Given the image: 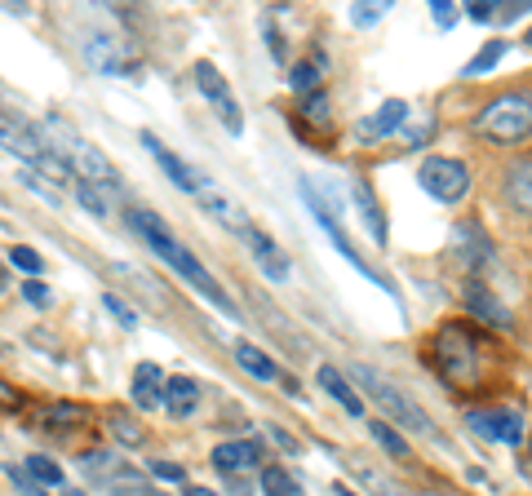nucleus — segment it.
Here are the masks:
<instances>
[{
  "label": "nucleus",
  "instance_id": "5",
  "mask_svg": "<svg viewBox=\"0 0 532 496\" xmlns=\"http://www.w3.org/2000/svg\"><path fill=\"white\" fill-rule=\"evenodd\" d=\"M475 133L493 142H524L532 133V98L528 93H501L475 116Z\"/></svg>",
  "mask_w": 532,
  "mask_h": 496
},
{
  "label": "nucleus",
  "instance_id": "12",
  "mask_svg": "<svg viewBox=\"0 0 532 496\" xmlns=\"http://www.w3.org/2000/svg\"><path fill=\"white\" fill-rule=\"evenodd\" d=\"M404 120H408V102L391 98V102H382V107H377L368 120L355 124V138H360V142H377V138H386V133H395Z\"/></svg>",
  "mask_w": 532,
  "mask_h": 496
},
{
  "label": "nucleus",
  "instance_id": "2",
  "mask_svg": "<svg viewBox=\"0 0 532 496\" xmlns=\"http://www.w3.org/2000/svg\"><path fill=\"white\" fill-rule=\"evenodd\" d=\"M129 226H133V231H138L151 248H156V253L165 257V262H169L182 279H187V284H196V293L204 297V302H209V306H218L222 315H231V319H235V306H231V297L222 293V284H218V279H213L209 271H204V266H200V257H191L187 248H182L178 240H173V231H169L165 222H160L156 213L133 209V213H129Z\"/></svg>",
  "mask_w": 532,
  "mask_h": 496
},
{
  "label": "nucleus",
  "instance_id": "34",
  "mask_svg": "<svg viewBox=\"0 0 532 496\" xmlns=\"http://www.w3.org/2000/svg\"><path fill=\"white\" fill-rule=\"evenodd\" d=\"M102 302H107V310H111V315H116L125 328H133V324H138V315H133V306H129V302H120L116 293H107V297H102Z\"/></svg>",
  "mask_w": 532,
  "mask_h": 496
},
{
  "label": "nucleus",
  "instance_id": "32",
  "mask_svg": "<svg viewBox=\"0 0 532 496\" xmlns=\"http://www.w3.org/2000/svg\"><path fill=\"white\" fill-rule=\"evenodd\" d=\"M306 120H315V124H329V98H324L320 89L306 98Z\"/></svg>",
  "mask_w": 532,
  "mask_h": 496
},
{
  "label": "nucleus",
  "instance_id": "6",
  "mask_svg": "<svg viewBox=\"0 0 532 496\" xmlns=\"http://www.w3.org/2000/svg\"><path fill=\"white\" fill-rule=\"evenodd\" d=\"M417 182H422V191L439 204H462L470 195V169L457 155H431V160H422Z\"/></svg>",
  "mask_w": 532,
  "mask_h": 496
},
{
  "label": "nucleus",
  "instance_id": "24",
  "mask_svg": "<svg viewBox=\"0 0 532 496\" xmlns=\"http://www.w3.org/2000/svg\"><path fill=\"white\" fill-rule=\"evenodd\" d=\"M27 479H36V483H45V488H63V465H58L54 457H27Z\"/></svg>",
  "mask_w": 532,
  "mask_h": 496
},
{
  "label": "nucleus",
  "instance_id": "18",
  "mask_svg": "<svg viewBox=\"0 0 532 496\" xmlns=\"http://www.w3.org/2000/svg\"><path fill=\"white\" fill-rule=\"evenodd\" d=\"M235 364L249 372V377H258V381H280V368H275V359L266 355L262 346H253V341H235Z\"/></svg>",
  "mask_w": 532,
  "mask_h": 496
},
{
  "label": "nucleus",
  "instance_id": "22",
  "mask_svg": "<svg viewBox=\"0 0 532 496\" xmlns=\"http://www.w3.org/2000/svg\"><path fill=\"white\" fill-rule=\"evenodd\" d=\"M262 492L266 496H302V483L293 479L284 465H266V470H262Z\"/></svg>",
  "mask_w": 532,
  "mask_h": 496
},
{
  "label": "nucleus",
  "instance_id": "35",
  "mask_svg": "<svg viewBox=\"0 0 532 496\" xmlns=\"http://www.w3.org/2000/svg\"><path fill=\"white\" fill-rule=\"evenodd\" d=\"M151 479L182 483V465H173V461H151Z\"/></svg>",
  "mask_w": 532,
  "mask_h": 496
},
{
  "label": "nucleus",
  "instance_id": "40",
  "mask_svg": "<svg viewBox=\"0 0 532 496\" xmlns=\"http://www.w3.org/2000/svg\"><path fill=\"white\" fill-rule=\"evenodd\" d=\"M271 434H275V443H280V448H289V452H293V448H298V443H293V439H289V434H284L280 426H271Z\"/></svg>",
  "mask_w": 532,
  "mask_h": 496
},
{
  "label": "nucleus",
  "instance_id": "36",
  "mask_svg": "<svg viewBox=\"0 0 532 496\" xmlns=\"http://www.w3.org/2000/svg\"><path fill=\"white\" fill-rule=\"evenodd\" d=\"M23 297H27L32 306H49V288L40 284V279H27V284H23Z\"/></svg>",
  "mask_w": 532,
  "mask_h": 496
},
{
  "label": "nucleus",
  "instance_id": "15",
  "mask_svg": "<svg viewBox=\"0 0 532 496\" xmlns=\"http://www.w3.org/2000/svg\"><path fill=\"white\" fill-rule=\"evenodd\" d=\"M506 200L524 217H532V155L528 160H515L506 169Z\"/></svg>",
  "mask_w": 532,
  "mask_h": 496
},
{
  "label": "nucleus",
  "instance_id": "33",
  "mask_svg": "<svg viewBox=\"0 0 532 496\" xmlns=\"http://www.w3.org/2000/svg\"><path fill=\"white\" fill-rule=\"evenodd\" d=\"M497 5L501 0H475V5H466V18H475V23H497Z\"/></svg>",
  "mask_w": 532,
  "mask_h": 496
},
{
  "label": "nucleus",
  "instance_id": "7",
  "mask_svg": "<svg viewBox=\"0 0 532 496\" xmlns=\"http://www.w3.org/2000/svg\"><path fill=\"white\" fill-rule=\"evenodd\" d=\"M85 62L102 76H125V71L138 67V54H133L129 40L111 36V31H89L85 36Z\"/></svg>",
  "mask_w": 532,
  "mask_h": 496
},
{
  "label": "nucleus",
  "instance_id": "9",
  "mask_svg": "<svg viewBox=\"0 0 532 496\" xmlns=\"http://www.w3.org/2000/svg\"><path fill=\"white\" fill-rule=\"evenodd\" d=\"M466 421L479 439L506 443V448H519V443H524V417H519L515 408H475V412H466Z\"/></svg>",
  "mask_w": 532,
  "mask_h": 496
},
{
  "label": "nucleus",
  "instance_id": "27",
  "mask_svg": "<svg viewBox=\"0 0 532 496\" xmlns=\"http://www.w3.org/2000/svg\"><path fill=\"white\" fill-rule=\"evenodd\" d=\"M289 85L298 93H315V85H320V67H315V62H298L293 76H289Z\"/></svg>",
  "mask_w": 532,
  "mask_h": 496
},
{
  "label": "nucleus",
  "instance_id": "39",
  "mask_svg": "<svg viewBox=\"0 0 532 496\" xmlns=\"http://www.w3.org/2000/svg\"><path fill=\"white\" fill-rule=\"evenodd\" d=\"M355 23H360V27H368V23H377V18H382V9H368V5H355Z\"/></svg>",
  "mask_w": 532,
  "mask_h": 496
},
{
  "label": "nucleus",
  "instance_id": "45",
  "mask_svg": "<svg viewBox=\"0 0 532 496\" xmlns=\"http://www.w3.org/2000/svg\"><path fill=\"white\" fill-rule=\"evenodd\" d=\"M528 49H532V31H528Z\"/></svg>",
  "mask_w": 532,
  "mask_h": 496
},
{
  "label": "nucleus",
  "instance_id": "3",
  "mask_svg": "<svg viewBox=\"0 0 532 496\" xmlns=\"http://www.w3.org/2000/svg\"><path fill=\"white\" fill-rule=\"evenodd\" d=\"M479 350H484V341H479L475 333H470L466 324H448L444 333L435 337V368L439 377L448 381V386L457 390H470L479 386Z\"/></svg>",
  "mask_w": 532,
  "mask_h": 496
},
{
  "label": "nucleus",
  "instance_id": "4",
  "mask_svg": "<svg viewBox=\"0 0 532 496\" xmlns=\"http://www.w3.org/2000/svg\"><path fill=\"white\" fill-rule=\"evenodd\" d=\"M351 377L360 381V390H364V395H373L377 408H382V412H391V421H395V426L417 430V434H426V439H435V421L426 417V412L417 408V403L408 399L399 386H391V381H386L382 372H373V368H364V364H351Z\"/></svg>",
  "mask_w": 532,
  "mask_h": 496
},
{
  "label": "nucleus",
  "instance_id": "19",
  "mask_svg": "<svg viewBox=\"0 0 532 496\" xmlns=\"http://www.w3.org/2000/svg\"><path fill=\"white\" fill-rule=\"evenodd\" d=\"M200 204H204V209H209L213 217H218V222L240 226V231H244V226H249V222H244V209H240V204H235L227 191H218V186H213V182H204V186H200Z\"/></svg>",
  "mask_w": 532,
  "mask_h": 496
},
{
  "label": "nucleus",
  "instance_id": "42",
  "mask_svg": "<svg viewBox=\"0 0 532 496\" xmlns=\"http://www.w3.org/2000/svg\"><path fill=\"white\" fill-rule=\"evenodd\" d=\"M187 496H218V492H209V488H191Z\"/></svg>",
  "mask_w": 532,
  "mask_h": 496
},
{
  "label": "nucleus",
  "instance_id": "14",
  "mask_svg": "<svg viewBox=\"0 0 532 496\" xmlns=\"http://www.w3.org/2000/svg\"><path fill=\"white\" fill-rule=\"evenodd\" d=\"M160 403L173 412V417H191L200 403V381L196 377H165V395Z\"/></svg>",
  "mask_w": 532,
  "mask_h": 496
},
{
  "label": "nucleus",
  "instance_id": "29",
  "mask_svg": "<svg viewBox=\"0 0 532 496\" xmlns=\"http://www.w3.org/2000/svg\"><path fill=\"white\" fill-rule=\"evenodd\" d=\"M49 426H76V421H85V408H71V403H58V408L45 412Z\"/></svg>",
  "mask_w": 532,
  "mask_h": 496
},
{
  "label": "nucleus",
  "instance_id": "38",
  "mask_svg": "<svg viewBox=\"0 0 532 496\" xmlns=\"http://www.w3.org/2000/svg\"><path fill=\"white\" fill-rule=\"evenodd\" d=\"M0 408H23V395H18L9 381H0Z\"/></svg>",
  "mask_w": 532,
  "mask_h": 496
},
{
  "label": "nucleus",
  "instance_id": "16",
  "mask_svg": "<svg viewBox=\"0 0 532 496\" xmlns=\"http://www.w3.org/2000/svg\"><path fill=\"white\" fill-rule=\"evenodd\" d=\"M315 377H320V386H324V395H333L337 403H342V408L346 412H351V417H364V399L360 395H355V386H351V381H346L342 377V372H337L333 364H324L320 372H315Z\"/></svg>",
  "mask_w": 532,
  "mask_h": 496
},
{
  "label": "nucleus",
  "instance_id": "37",
  "mask_svg": "<svg viewBox=\"0 0 532 496\" xmlns=\"http://www.w3.org/2000/svg\"><path fill=\"white\" fill-rule=\"evenodd\" d=\"M431 18H435L439 27H453V23H457V9L444 5V0H435V5H431Z\"/></svg>",
  "mask_w": 532,
  "mask_h": 496
},
{
  "label": "nucleus",
  "instance_id": "26",
  "mask_svg": "<svg viewBox=\"0 0 532 496\" xmlns=\"http://www.w3.org/2000/svg\"><path fill=\"white\" fill-rule=\"evenodd\" d=\"M9 262H14L18 271H27V275H40V271H45V257H40L36 248H27V244L9 248Z\"/></svg>",
  "mask_w": 532,
  "mask_h": 496
},
{
  "label": "nucleus",
  "instance_id": "21",
  "mask_svg": "<svg viewBox=\"0 0 532 496\" xmlns=\"http://www.w3.org/2000/svg\"><path fill=\"white\" fill-rule=\"evenodd\" d=\"M351 195H355V209L364 213V226L373 231V240L377 244H386V222H382V204L368 195V186L364 182H351Z\"/></svg>",
  "mask_w": 532,
  "mask_h": 496
},
{
  "label": "nucleus",
  "instance_id": "10",
  "mask_svg": "<svg viewBox=\"0 0 532 496\" xmlns=\"http://www.w3.org/2000/svg\"><path fill=\"white\" fill-rule=\"evenodd\" d=\"M142 147H147V151H151V160H156V164H160V169H165V173H169V182H173V186H178V191H187V195H200V186H204V182H209V178H200V173H196V169H191V164H187V160H178V155H173V151L165 147V142H160V138H156V133H142Z\"/></svg>",
  "mask_w": 532,
  "mask_h": 496
},
{
  "label": "nucleus",
  "instance_id": "43",
  "mask_svg": "<svg viewBox=\"0 0 532 496\" xmlns=\"http://www.w3.org/2000/svg\"><path fill=\"white\" fill-rule=\"evenodd\" d=\"M337 496H355V492L351 488H337Z\"/></svg>",
  "mask_w": 532,
  "mask_h": 496
},
{
  "label": "nucleus",
  "instance_id": "28",
  "mask_svg": "<svg viewBox=\"0 0 532 496\" xmlns=\"http://www.w3.org/2000/svg\"><path fill=\"white\" fill-rule=\"evenodd\" d=\"M76 200L85 204V209L94 213V217H107V213H111L107 200H102V191H98V186H89V182H76Z\"/></svg>",
  "mask_w": 532,
  "mask_h": 496
},
{
  "label": "nucleus",
  "instance_id": "13",
  "mask_svg": "<svg viewBox=\"0 0 532 496\" xmlns=\"http://www.w3.org/2000/svg\"><path fill=\"white\" fill-rule=\"evenodd\" d=\"M466 310L470 315H479V324H493V328H510V310L497 302L493 293H488L484 284H466Z\"/></svg>",
  "mask_w": 532,
  "mask_h": 496
},
{
  "label": "nucleus",
  "instance_id": "41",
  "mask_svg": "<svg viewBox=\"0 0 532 496\" xmlns=\"http://www.w3.org/2000/svg\"><path fill=\"white\" fill-rule=\"evenodd\" d=\"M426 138H431V124H422V129L408 133V142H426Z\"/></svg>",
  "mask_w": 532,
  "mask_h": 496
},
{
  "label": "nucleus",
  "instance_id": "30",
  "mask_svg": "<svg viewBox=\"0 0 532 496\" xmlns=\"http://www.w3.org/2000/svg\"><path fill=\"white\" fill-rule=\"evenodd\" d=\"M18 182H23L27 191H36V195H40V200H45V204H54V209H58V191H49V186H45V178H40V173L23 169V173H18Z\"/></svg>",
  "mask_w": 532,
  "mask_h": 496
},
{
  "label": "nucleus",
  "instance_id": "44",
  "mask_svg": "<svg viewBox=\"0 0 532 496\" xmlns=\"http://www.w3.org/2000/svg\"><path fill=\"white\" fill-rule=\"evenodd\" d=\"M67 496H85V492H67Z\"/></svg>",
  "mask_w": 532,
  "mask_h": 496
},
{
  "label": "nucleus",
  "instance_id": "11",
  "mask_svg": "<svg viewBox=\"0 0 532 496\" xmlns=\"http://www.w3.org/2000/svg\"><path fill=\"white\" fill-rule=\"evenodd\" d=\"M213 465L222 474H249L262 465V448L253 439H231V443H218L213 448Z\"/></svg>",
  "mask_w": 532,
  "mask_h": 496
},
{
  "label": "nucleus",
  "instance_id": "25",
  "mask_svg": "<svg viewBox=\"0 0 532 496\" xmlns=\"http://www.w3.org/2000/svg\"><path fill=\"white\" fill-rule=\"evenodd\" d=\"M368 430H373V439H377V443H382V448H386V452H391V457H395V461H408V439H399V434H395V426H391V421H373V426H368Z\"/></svg>",
  "mask_w": 532,
  "mask_h": 496
},
{
  "label": "nucleus",
  "instance_id": "17",
  "mask_svg": "<svg viewBox=\"0 0 532 496\" xmlns=\"http://www.w3.org/2000/svg\"><path fill=\"white\" fill-rule=\"evenodd\" d=\"M129 395H133V403H138V408H156L160 395H165V377H160V368L156 364H138V368H133Z\"/></svg>",
  "mask_w": 532,
  "mask_h": 496
},
{
  "label": "nucleus",
  "instance_id": "31",
  "mask_svg": "<svg viewBox=\"0 0 532 496\" xmlns=\"http://www.w3.org/2000/svg\"><path fill=\"white\" fill-rule=\"evenodd\" d=\"M111 426H116V439L125 443V448H138V443L147 439V434H142V426H138V421H125V417H116V421H111Z\"/></svg>",
  "mask_w": 532,
  "mask_h": 496
},
{
  "label": "nucleus",
  "instance_id": "1",
  "mask_svg": "<svg viewBox=\"0 0 532 496\" xmlns=\"http://www.w3.org/2000/svg\"><path fill=\"white\" fill-rule=\"evenodd\" d=\"M36 138L45 142V151L54 155V160H63V169L76 173L80 182L98 186V191H111V195L120 191L116 164H111L107 155H102L89 138H80V133L71 129L67 120H45V124H36Z\"/></svg>",
  "mask_w": 532,
  "mask_h": 496
},
{
  "label": "nucleus",
  "instance_id": "8",
  "mask_svg": "<svg viewBox=\"0 0 532 496\" xmlns=\"http://www.w3.org/2000/svg\"><path fill=\"white\" fill-rule=\"evenodd\" d=\"M191 80H196V89L204 93V98L213 102V111H218V120L227 124L231 133H244V116H240V102H235L231 85L222 80V71L213 67V62H196L191 67Z\"/></svg>",
  "mask_w": 532,
  "mask_h": 496
},
{
  "label": "nucleus",
  "instance_id": "23",
  "mask_svg": "<svg viewBox=\"0 0 532 496\" xmlns=\"http://www.w3.org/2000/svg\"><path fill=\"white\" fill-rule=\"evenodd\" d=\"M501 58H506V40H488V45L479 49V54H475V58H470L466 67H462V76H466V80L484 76V71H493L497 62H501Z\"/></svg>",
  "mask_w": 532,
  "mask_h": 496
},
{
  "label": "nucleus",
  "instance_id": "20",
  "mask_svg": "<svg viewBox=\"0 0 532 496\" xmlns=\"http://www.w3.org/2000/svg\"><path fill=\"white\" fill-rule=\"evenodd\" d=\"M244 240L253 244V253H258V266L271 279H289V262H284V253L275 248V240H266L262 231H253V226H244Z\"/></svg>",
  "mask_w": 532,
  "mask_h": 496
}]
</instances>
